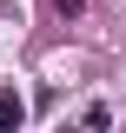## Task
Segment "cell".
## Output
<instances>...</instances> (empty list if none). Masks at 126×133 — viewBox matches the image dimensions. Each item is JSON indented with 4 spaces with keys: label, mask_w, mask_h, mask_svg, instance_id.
Here are the masks:
<instances>
[{
    "label": "cell",
    "mask_w": 126,
    "mask_h": 133,
    "mask_svg": "<svg viewBox=\"0 0 126 133\" xmlns=\"http://www.w3.org/2000/svg\"><path fill=\"white\" fill-rule=\"evenodd\" d=\"M20 120H27V100L20 93H0V127H20Z\"/></svg>",
    "instance_id": "6da1fadb"
},
{
    "label": "cell",
    "mask_w": 126,
    "mask_h": 133,
    "mask_svg": "<svg viewBox=\"0 0 126 133\" xmlns=\"http://www.w3.org/2000/svg\"><path fill=\"white\" fill-rule=\"evenodd\" d=\"M80 7H86V0H53V14H60V20H73Z\"/></svg>",
    "instance_id": "7a4b0ae2"
}]
</instances>
